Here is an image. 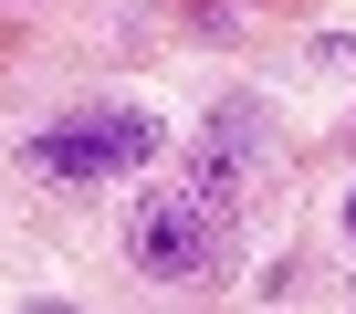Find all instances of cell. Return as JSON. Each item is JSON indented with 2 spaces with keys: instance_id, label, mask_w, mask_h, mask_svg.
<instances>
[{
  "instance_id": "cell-5",
  "label": "cell",
  "mask_w": 356,
  "mask_h": 314,
  "mask_svg": "<svg viewBox=\"0 0 356 314\" xmlns=\"http://www.w3.org/2000/svg\"><path fill=\"white\" fill-rule=\"evenodd\" d=\"M346 241H356V189H346Z\"/></svg>"
},
{
  "instance_id": "cell-1",
  "label": "cell",
  "mask_w": 356,
  "mask_h": 314,
  "mask_svg": "<svg viewBox=\"0 0 356 314\" xmlns=\"http://www.w3.org/2000/svg\"><path fill=\"white\" fill-rule=\"evenodd\" d=\"M126 251H136V272H157V283H210V272L231 262V210L200 199V189H157V199L126 210Z\"/></svg>"
},
{
  "instance_id": "cell-4",
  "label": "cell",
  "mask_w": 356,
  "mask_h": 314,
  "mask_svg": "<svg viewBox=\"0 0 356 314\" xmlns=\"http://www.w3.org/2000/svg\"><path fill=\"white\" fill-rule=\"evenodd\" d=\"M325 63H335V74H356V32H335V42H325Z\"/></svg>"
},
{
  "instance_id": "cell-3",
  "label": "cell",
  "mask_w": 356,
  "mask_h": 314,
  "mask_svg": "<svg viewBox=\"0 0 356 314\" xmlns=\"http://www.w3.org/2000/svg\"><path fill=\"white\" fill-rule=\"evenodd\" d=\"M273 126H262V105L252 94H231V105H210L200 115V157H189V189L200 199H220V210H241L262 179H273Z\"/></svg>"
},
{
  "instance_id": "cell-2",
  "label": "cell",
  "mask_w": 356,
  "mask_h": 314,
  "mask_svg": "<svg viewBox=\"0 0 356 314\" xmlns=\"http://www.w3.org/2000/svg\"><path fill=\"white\" fill-rule=\"evenodd\" d=\"M147 157H157V115H136V105H74L63 126L32 136V168L42 179H74V189L126 179V168H147Z\"/></svg>"
}]
</instances>
